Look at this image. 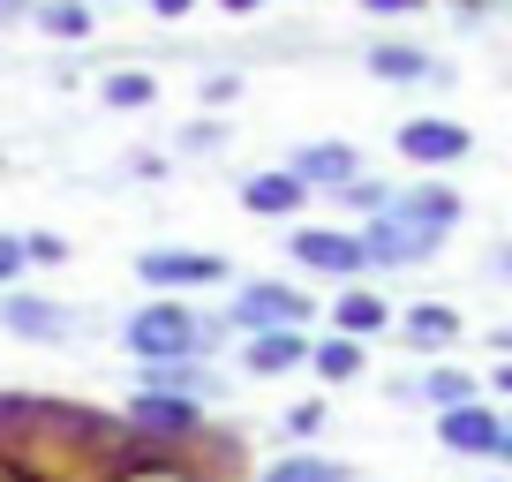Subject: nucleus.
Masks as SVG:
<instances>
[{"label":"nucleus","instance_id":"nucleus-27","mask_svg":"<svg viewBox=\"0 0 512 482\" xmlns=\"http://www.w3.org/2000/svg\"><path fill=\"white\" fill-rule=\"evenodd\" d=\"M23 16H38V0H0V23H23Z\"/></svg>","mask_w":512,"mask_h":482},{"label":"nucleus","instance_id":"nucleus-7","mask_svg":"<svg viewBox=\"0 0 512 482\" xmlns=\"http://www.w3.org/2000/svg\"><path fill=\"white\" fill-rule=\"evenodd\" d=\"M136 272H144V287H219L226 264L219 257H196V249H144Z\"/></svg>","mask_w":512,"mask_h":482},{"label":"nucleus","instance_id":"nucleus-12","mask_svg":"<svg viewBox=\"0 0 512 482\" xmlns=\"http://www.w3.org/2000/svg\"><path fill=\"white\" fill-rule=\"evenodd\" d=\"M128 415L144 422L151 437H189L196 415H204V400H181V392H136V407Z\"/></svg>","mask_w":512,"mask_h":482},{"label":"nucleus","instance_id":"nucleus-31","mask_svg":"<svg viewBox=\"0 0 512 482\" xmlns=\"http://www.w3.org/2000/svg\"><path fill=\"white\" fill-rule=\"evenodd\" d=\"M497 385H512V362H505V370H497Z\"/></svg>","mask_w":512,"mask_h":482},{"label":"nucleus","instance_id":"nucleus-17","mask_svg":"<svg viewBox=\"0 0 512 482\" xmlns=\"http://www.w3.org/2000/svg\"><path fill=\"white\" fill-rule=\"evenodd\" d=\"M256 482H354V467L324 460V452H287V460H272Z\"/></svg>","mask_w":512,"mask_h":482},{"label":"nucleus","instance_id":"nucleus-3","mask_svg":"<svg viewBox=\"0 0 512 482\" xmlns=\"http://www.w3.org/2000/svg\"><path fill=\"white\" fill-rule=\"evenodd\" d=\"M505 437H512V422L497 415V407H482V400L445 407V415H437V445L467 452V460H505Z\"/></svg>","mask_w":512,"mask_h":482},{"label":"nucleus","instance_id":"nucleus-13","mask_svg":"<svg viewBox=\"0 0 512 482\" xmlns=\"http://www.w3.org/2000/svg\"><path fill=\"white\" fill-rule=\"evenodd\" d=\"M369 76L377 83H430V76H445V68L422 46H369Z\"/></svg>","mask_w":512,"mask_h":482},{"label":"nucleus","instance_id":"nucleus-22","mask_svg":"<svg viewBox=\"0 0 512 482\" xmlns=\"http://www.w3.org/2000/svg\"><path fill=\"white\" fill-rule=\"evenodd\" d=\"M452 332H460L452 309H415V317H407V339H452Z\"/></svg>","mask_w":512,"mask_h":482},{"label":"nucleus","instance_id":"nucleus-29","mask_svg":"<svg viewBox=\"0 0 512 482\" xmlns=\"http://www.w3.org/2000/svg\"><path fill=\"white\" fill-rule=\"evenodd\" d=\"M226 16H256V8H264V0H219Z\"/></svg>","mask_w":512,"mask_h":482},{"label":"nucleus","instance_id":"nucleus-10","mask_svg":"<svg viewBox=\"0 0 512 482\" xmlns=\"http://www.w3.org/2000/svg\"><path fill=\"white\" fill-rule=\"evenodd\" d=\"M0 324H8L16 339H68L76 332V317L53 309L46 294H8V302H0Z\"/></svg>","mask_w":512,"mask_h":482},{"label":"nucleus","instance_id":"nucleus-6","mask_svg":"<svg viewBox=\"0 0 512 482\" xmlns=\"http://www.w3.org/2000/svg\"><path fill=\"white\" fill-rule=\"evenodd\" d=\"M392 144L407 151V159L415 166H452V159H467V151H475V136L460 129V121H400V136H392Z\"/></svg>","mask_w":512,"mask_h":482},{"label":"nucleus","instance_id":"nucleus-16","mask_svg":"<svg viewBox=\"0 0 512 482\" xmlns=\"http://www.w3.org/2000/svg\"><path fill=\"white\" fill-rule=\"evenodd\" d=\"M144 392H181V400H211L219 377H204L196 362H144Z\"/></svg>","mask_w":512,"mask_h":482},{"label":"nucleus","instance_id":"nucleus-14","mask_svg":"<svg viewBox=\"0 0 512 482\" xmlns=\"http://www.w3.org/2000/svg\"><path fill=\"white\" fill-rule=\"evenodd\" d=\"M332 324L347 339H369V332H384V324H392V309H384V294H369V287H347L332 302Z\"/></svg>","mask_w":512,"mask_h":482},{"label":"nucleus","instance_id":"nucleus-5","mask_svg":"<svg viewBox=\"0 0 512 482\" xmlns=\"http://www.w3.org/2000/svg\"><path fill=\"white\" fill-rule=\"evenodd\" d=\"M437 241H445V234H430V226L400 219V211H377V219L362 226L369 264H430V257H437Z\"/></svg>","mask_w":512,"mask_h":482},{"label":"nucleus","instance_id":"nucleus-26","mask_svg":"<svg viewBox=\"0 0 512 482\" xmlns=\"http://www.w3.org/2000/svg\"><path fill=\"white\" fill-rule=\"evenodd\" d=\"M354 8H369V16H415L422 0H354Z\"/></svg>","mask_w":512,"mask_h":482},{"label":"nucleus","instance_id":"nucleus-28","mask_svg":"<svg viewBox=\"0 0 512 482\" xmlns=\"http://www.w3.org/2000/svg\"><path fill=\"white\" fill-rule=\"evenodd\" d=\"M189 8H196V0H151V16H166V23H174V16H189Z\"/></svg>","mask_w":512,"mask_h":482},{"label":"nucleus","instance_id":"nucleus-15","mask_svg":"<svg viewBox=\"0 0 512 482\" xmlns=\"http://www.w3.org/2000/svg\"><path fill=\"white\" fill-rule=\"evenodd\" d=\"M384 211H400V219L430 226V234H445V226L460 219V204H452V189H430V181H422V189H407V196H392V204H384Z\"/></svg>","mask_w":512,"mask_h":482},{"label":"nucleus","instance_id":"nucleus-4","mask_svg":"<svg viewBox=\"0 0 512 482\" xmlns=\"http://www.w3.org/2000/svg\"><path fill=\"white\" fill-rule=\"evenodd\" d=\"M294 264H309V272H324V279H362L369 272V249H362V234H339V226H294Z\"/></svg>","mask_w":512,"mask_h":482},{"label":"nucleus","instance_id":"nucleus-9","mask_svg":"<svg viewBox=\"0 0 512 482\" xmlns=\"http://www.w3.org/2000/svg\"><path fill=\"white\" fill-rule=\"evenodd\" d=\"M302 362H317L309 332H264V339L241 347V370H249V377H287V370H302Z\"/></svg>","mask_w":512,"mask_h":482},{"label":"nucleus","instance_id":"nucleus-2","mask_svg":"<svg viewBox=\"0 0 512 482\" xmlns=\"http://www.w3.org/2000/svg\"><path fill=\"white\" fill-rule=\"evenodd\" d=\"M226 324H234V332H249V339H264V332H302V324H309V294L287 287V279H249V287L226 302Z\"/></svg>","mask_w":512,"mask_h":482},{"label":"nucleus","instance_id":"nucleus-24","mask_svg":"<svg viewBox=\"0 0 512 482\" xmlns=\"http://www.w3.org/2000/svg\"><path fill=\"white\" fill-rule=\"evenodd\" d=\"M23 249H31V264H61V257H68L61 234H23Z\"/></svg>","mask_w":512,"mask_h":482},{"label":"nucleus","instance_id":"nucleus-1","mask_svg":"<svg viewBox=\"0 0 512 482\" xmlns=\"http://www.w3.org/2000/svg\"><path fill=\"white\" fill-rule=\"evenodd\" d=\"M121 339H128V354H136V362H196V354L211 347V332H204L181 302H144L136 317H128Z\"/></svg>","mask_w":512,"mask_h":482},{"label":"nucleus","instance_id":"nucleus-30","mask_svg":"<svg viewBox=\"0 0 512 482\" xmlns=\"http://www.w3.org/2000/svg\"><path fill=\"white\" fill-rule=\"evenodd\" d=\"M497 347H505V354H512V324H505V332H497Z\"/></svg>","mask_w":512,"mask_h":482},{"label":"nucleus","instance_id":"nucleus-32","mask_svg":"<svg viewBox=\"0 0 512 482\" xmlns=\"http://www.w3.org/2000/svg\"><path fill=\"white\" fill-rule=\"evenodd\" d=\"M505 460H512V437H505Z\"/></svg>","mask_w":512,"mask_h":482},{"label":"nucleus","instance_id":"nucleus-19","mask_svg":"<svg viewBox=\"0 0 512 482\" xmlns=\"http://www.w3.org/2000/svg\"><path fill=\"white\" fill-rule=\"evenodd\" d=\"M400 392H422V400H437V407H467L475 400V377L467 370H430V377H415V385H400Z\"/></svg>","mask_w":512,"mask_h":482},{"label":"nucleus","instance_id":"nucleus-25","mask_svg":"<svg viewBox=\"0 0 512 482\" xmlns=\"http://www.w3.org/2000/svg\"><path fill=\"white\" fill-rule=\"evenodd\" d=\"M23 264H31V249H23V234H0V279H16Z\"/></svg>","mask_w":512,"mask_h":482},{"label":"nucleus","instance_id":"nucleus-18","mask_svg":"<svg viewBox=\"0 0 512 482\" xmlns=\"http://www.w3.org/2000/svg\"><path fill=\"white\" fill-rule=\"evenodd\" d=\"M309 370H317L324 385H354V377H362V339H347V332L317 339V362H309Z\"/></svg>","mask_w":512,"mask_h":482},{"label":"nucleus","instance_id":"nucleus-11","mask_svg":"<svg viewBox=\"0 0 512 482\" xmlns=\"http://www.w3.org/2000/svg\"><path fill=\"white\" fill-rule=\"evenodd\" d=\"M294 174H302L309 189H332V196H347L354 181H362V159H354L347 144H309V151H294Z\"/></svg>","mask_w":512,"mask_h":482},{"label":"nucleus","instance_id":"nucleus-23","mask_svg":"<svg viewBox=\"0 0 512 482\" xmlns=\"http://www.w3.org/2000/svg\"><path fill=\"white\" fill-rule=\"evenodd\" d=\"M279 430H287V437H294V445H309V437H317V430H324V407H317V400H302V407H287V415H279Z\"/></svg>","mask_w":512,"mask_h":482},{"label":"nucleus","instance_id":"nucleus-20","mask_svg":"<svg viewBox=\"0 0 512 482\" xmlns=\"http://www.w3.org/2000/svg\"><path fill=\"white\" fill-rule=\"evenodd\" d=\"M38 31H53V38H91V8H83V0H38Z\"/></svg>","mask_w":512,"mask_h":482},{"label":"nucleus","instance_id":"nucleus-21","mask_svg":"<svg viewBox=\"0 0 512 482\" xmlns=\"http://www.w3.org/2000/svg\"><path fill=\"white\" fill-rule=\"evenodd\" d=\"M159 98V83L136 76V68H121V76H106V106H151Z\"/></svg>","mask_w":512,"mask_h":482},{"label":"nucleus","instance_id":"nucleus-8","mask_svg":"<svg viewBox=\"0 0 512 482\" xmlns=\"http://www.w3.org/2000/svg\"><path fill=\"white\" fill-rule=\"evenodd\" d=\"M241 204H249L256 219H294V211L309 204V181L294 174V166H272V174H249V181H241Z\"/></svg>","mask_w":512,"mask_h":482}]
</instances>
